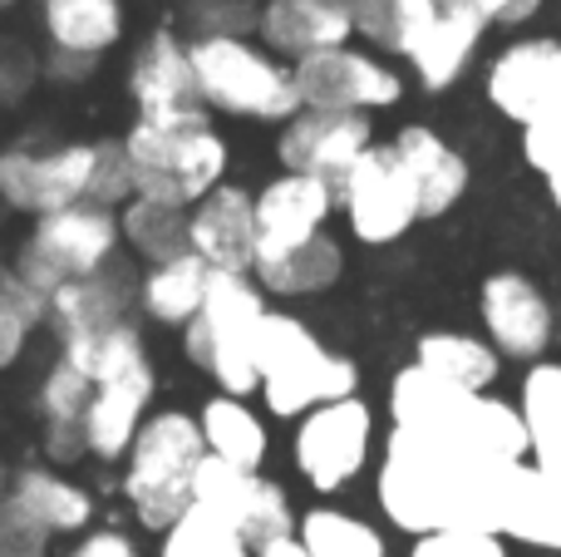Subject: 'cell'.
<instances>
[{
    "instance_id": "6da1fadb",
    "label": "cell",
    "mask_w": 561,
    "mask_h": 557,
    "mask_svg": "<svg viewBox=\"0 0 561 557\" xmlns=\"http://www.w3.org/2000/svg\"><path fill=\"white\" fill-rule=\"evenodd\" d=\"M507 469L473 459L454 444H438L428 434L389 430L375 464V503L389 528L409 538L444 528L497 533V493H503Z\"/></svg>"
},
{
    "instance_id": "7a4b0ae2",
    "label": "cell",
    "mask_w": 561,
    "mask_h": 557,
    "mask_svg": "<svg viewBox=\"0 0 561 557\" xmlns=\"http://www.w3.org/2000/svg\"><path fill=\"white\" fill-rule=\"evenodd\" d=\"M389 430L428 434L438 444L473 454L483 464H523L527 459V424L523 410L503 395H468L458 385L428 375L424 365L409 361L389 380Z\"/></svg>"
},
{
    "instance_id": "3957f363",
    "label": "cell",
    "mask_w": 561,
    "mask_h": 557,
    "mask_svg": "<svg viewBox=\"0 0 561 557\" xmlns=\"http://www.w3.org/2000/svg\"><path fill=\"white\" fill-rule=\"evenodd\" d=\"M134 197H158L193 213L232 173V144L207 109L178 118H134L124 128Z\"/></svg>"
},
{
    "instance_id": "277c9868",
    "label": "cell",
    "mask_w": 561,
    "mask_h": 557,
    "mask_svg": "<svg viewBox=\"0 0 561 557\" xmlns=\"http://www.w3.org/2000/svg\"><path fill=\"white\" fill-rule=\"evenodd\" d=\"M207 459L193 410L163 405L144 420L128 459L118 464V493L144 533H168L197 503V469Z\"/></svg>"
},
{
    "instance_id": "5b68a950",
    "label": "cell",
    "mask_w": 561,
    "mask_h": 557,
    "mask_svg": "<svg viewBox=\"0 0 561 557\" xmlns=\"http://www.w3.org/2000/svg\"><path fill=\"white\" fill-rule=\"evenodd\" d=\"M187 55H193L197 99L207 114L276 128L300 114L296 65L276 59L256 35H193Z\"/></svg>"
},
{
    "instance_id": "8992f818",
    "label": "cell",
    "mask_w": 561,
    "mask_h": 557,
    "mask_svg": "<svg viewBox=\"0 0 561 557\" xmlns=\"http://www.w3.org/2000/svg\"><path fill=\"white\" fill-rule=\"evenodd\" d=\"M256 371H262V385H256V400L272 420H290L320 410V405H335L359 395V365L350 355L330 351L316 331H310L300 316L272 306L262 326V345H256Z\"/></svg>"
},
{
    "instance_id": "52a82bcc",
    "label": "cell",
    "mask_w": 561,
    "mask_h": 557,
    "mask_svg": "<svg viewBox=\"0 0 561 557\" xmlns=\"http://www.w3.org/2000/svg\"><path fill=\"white\" fill-rule=\"evenodd\" d=\"M266 316H272V296L256 286L252 272H213L203 311L183 331L187 365L203 371L217 385V395L252 400L256 385H262L256 345H262Z\"/></svg>"
},
{
    "instance_id": "ba28073f",
    "label": "cell",
    "mask_w": 561,
    "mask_h": 557,
    "mask_svg": "<svg viewBox=\"0 0 561 557\" xmlns=\"http://www.w3.org/2000/svg\"><path fill=\"white\" fill-rule=\"evenodd\" d=\"M94 489L75 474L55 469L45 459H30L10 469L5 503H0V543L20 557H49L55 543H75L94 528Z\"/></svg>"
},
{
    "instance_id": "9c48e42d",
    "label": "cell",
    "mask_w": 561,
    "mask_h": 557,
    "mask_svg": "<svg viewBox=\"0 0 561 557\" xmlns=\"http://www.w3.org/2000/svg\"><path fill=\"white\" fill-rule=\"evenodd\" d=\"M118 257H124L118 213L94 207V203H75V207H59V213L35 217L30 232L20 237L10 266L49 302V292H59V286L75 282V276L104 272V266L118 262Z\"/></svg>"
},
{
    "instance_id": "30bf717a",
    "label": "cell",
    "mask_w": 561,
    "mask_h": 557,
    "mask_svg": "<svg viewBox=\"0 0 561 557\" xmlns=\"http://www.w3.org/2000/svg\"><path fill=\"white\" fill-rule=\"evenodd\" d=\"M375 440H379V420L365 395L320 405V410L300 414L296 430H290V469L300 474V484L310 493L330 499V493H345L369 469Z\"/></svg>"
},
{
    "instance_id": "8fae6325",
    "label": "cell",
    "mask_w": 561,
    "mask_h": 557,
    "mask_svg": "<svg viewBox=\"0 0 561 557\" xmlns=\"http://www.w3.org/2000/svg\"><path fill=\"white\" fill-rule=\"evenodd\" d=\"M99 138L75 144H10L0 148V207L20 217H45L94 197Z\"/></svg>"
},
{
    "instance_id": "7c38bea8",
    "label": "cell",
    "mask_w": 561,
    "mask_h": 557,
    "mask_svg": "<svg viewBox=\"0 0 561 557\" xmlns=\"http://www.w3.org/2000/svg\"><path fill=\"white\" fill-rule=\"evenodd\" d=\"M335 203H340V217H345L350 237L365 247H394L399 237H409V227L424 223V217H419L414 178L404 173L394 144L369 148L335 183Z\"/></svg>"
},
{
    "instance_id": "4fadbf2b",
    "label": "cell",
    "mask_w": 561,
    "mask_h": 557,
    "mask_svg": "<svg viewBox=\"0 0 561 557\" xmlns=\"http://www.w3.org/2000/svg\"><path fill=\"white\" fill-rule=\"evenodd\" d=\"M300 109H335V114H385L404 99V75L369 45H340L296 65Z\"/></svg>"
},
{
    "instance_id": "5bb4252c",
    "label": "cell",
    "mask_w": 561,
    "mask_h": 557,
    "mask_svg": "<svg viewBox=\"0 0 561 557\" xmlns=\"http://www.w3.org/2000/svg\"><path fill=\"white\" fill-rule=\"evenodd\" d=\"M197 509L232 523L252 543V553L276 538H296V519H300L290 509L286 484H276L272 474L232 469L222 459H203V469H197Z\"/></svg>"
},
{
    "instance_id": "9a60e30c",
    "label": "cell",
    "mask_w": 561,
    "mask_h": 557,
    "mask_svg": "<svg viewBox=\"0 0 561 557\" xmlns=\"http://www.w3.org/2000/svg\"><path fill=\"white\" fill-rule=\"evenodd\" d=\"M375 118L335 114V109H300L276 128V158L286 173H310L340 183L359 158L375 148Z\"/></svg>"
},
{
    "instance_id": "2e32d148",
    "label": "cell",
    "mask_w": 561,
    "mask_h": 557,
    "mask_svg": "<svg viewBox=\"0 0 561 557\" xmlns=\"http://www.w3.org/2000/svg\"><path fill=\"white\" fill-rule=\"evenodd\" d=\"M488 104L517 128L537 124L542 114L561 109V39L552 35H527L507 39L493 59H488Z\"/></svg>"
},
{
    "instance_id": "e0dca14e",
    "label": "cell",
    "mask_w": 561,
    "mask_h": 557,
    "mask_svg": "<svg viewBox=\"0 0 561 557\" xmlns=\"http://www.w3.org/2000/svg\"><path fill=\"white\" fill-rule=\"evenodd\" d=\"M340 213L335 183L310 173H286L266 178L256 187V262L286 257L296 247H306L310 237L330 232V217Z\"/></svg>"
},
{
    "instance_id": "ac0fdd59",
    "label": "cell",
    "mask_w": 561,
    "mask_h": 557,
    "mask_svg": "<svg viewBox=\"0 0 561 557\" xmlns=\"http://www.w3.org/2000/svg\"><path fill=\"white\" fill-rule=\"evenodd\" d=\"M478 321H483L488 341L503 361L537 365L547 355L557 336L552 302L542 296V286L523 272H493L478 292Z\"/></svg>"
},
{
    "instance_id": "d6986e66",
    "label": "cell",
    "mask_w": 561,
    "mask_h": 557,
    "mask_svg": "<svg viewBox=\"0 0 561 557\" xmlns=\"http://www.w3.org/2000/svg\"><path fill=\"white\" fill-rule=\"evenodd\" d=\"M138 321V266L134 257H118L108 262L104 272L94 276H75L59 292H49V326L45 331L55 336L59 345L79 341V336L108 331V326Z\"/></svg>"
},
{
    "instance_id": "ffe728a7",
    "label": "cell",
    "mask_w": 561,
    "mask_h": 557,
    "mask_svg": "<svg viewBox=\"0 0 561 557\" xmlns=\"http://www.w3.org/2000/svg\"><path fill=\"white\" fill-rule=\"evenodd\" d=\"M128 99H134L138 118H178L203 109L187 35H178L173 25H158L138 39L134 59H128Z\"/></svg>"
},
{
    "instance_id": "44dd1931",
    "label": "cell",
    "mask_w": 561,
    "mask_h": 557,
    "mask_svg": "<svg viewBox=\"0 0 561 557\" xmlns=\"http://www.w3.org/2000/svg\"><path fill=\"white\" fill-rule=\"evenodd\" d=\"M252 35L276 59L300 65L310 55L355 45V10L340 5V0H262Z\"/></svg>"
},
{
    "instance_id": "7402d4cb",
    "label": "cell",
    "mask_w": 561,
    "mask_h": 557,
    "mask_svg": "<svg viewBox=\"0 0 561 557\" xmlns=\"http://www.w3.org/2000/svg\"><path fill=\"white\" fill-rule=\"evenodd\" d=\"M187 247L213 272H252L256 266V193L222 183L187 213Z\"/></svg>"
},
{
    "instance_id": "603a6c76",
    "label": "cell",
    "mask_w": 561,
    "mask_h": 557,
    "mask_svg": "<svg viewBox=\"0 0 561 557\" xmlns=\"http://www.w3.org/2000/svg\"><path fill=\"white\" fill-rule=\"evenodd\" d=\"M94 400V385H89L84 371L65 361V355H49V365L39 371L35 385V414H39V454L55 469H75V464L89 459L84 450V410Z\"/></svg>"
},
{
    "instance_id": "cb8c5ba5",
    "label": "cell",
    "mask_w": 561,
    "mask_h": 557,
    "mask_svg": "<svg viewBox=\"0 0 561 557\" xmlns=\"http://www.w3.org/2000/svg\"><path fill=\"white\" fill-rule=\"evenodd\" d=\"M153 395H158V371L138 375H124V380H108V385H94V400L84 410V450L94 464L104 469H118L134 450L138 430L144 420L153 414Z\"/></svg>"
},
{
    "instance_id": "d4e9b609",
    "label": "cell",
    "mask_w": 561,
    "mask_h": 557,
    "mask_svg": "<svg viewBox=\"0 0 561 557\" xmlns=\"http://www.w3.org/2000/svg\"><path fill=\"white\" fill-rule=\"evenodd\" d=\"M35 20L45 55L104 65L128 35V0H35Z\"/></svg>"
},
{
    "instance_id": "484cf974",
    "label": "cell",
    "mask_w": 561,
    "mask_h": 557,
    "mask_svg": "<svg viewBox=\"0 0 561 557\" xmlns=\"http://www.w3.org/2000/svg\"><path fill=\"white\" fill-rule=\"evenodd\" d=\"M394 154L399 163H404V173L414 178V193H419V217L424 223H434V217L454 213L458 203H463L468 193V158L458 154L454 144H448L438 128L428 124H404L394 138Z\"/></svg>"
},
{
    "instance_id": "4316f807",
    "label": "cell",
    "mask_w": 561,
    "mask_h": 557,
    "mask_svg": "<svg viewBox=\"0 0 561 557\" xmlns=\"http://www.w3.org/2000/svg\"><path fill=\"white\" fill-rule=\"evenodd\" d=\"M483 35H488V20L468 0H448L434 25L419 35V45L409 49V69H414L419 89H428V94L454 89L468 75V65L478 59V49H483Z\"/></svg>"
},
{
    "instance_id": "83f0119b",
    "label": "cell",
    "mask_w": 561,
    "mask_h": 557,
    "mask_svg": "<svg viewBox=\"0 0 561 557\" xmlns=\"http://www.w3.org/2000/svg\"><path fill=\"white\" fill-rule=\"evenodd\" d=\"M497 533L507 543L561 553V484H552L527 459L513 464L503 474V493H497Z\"/></svg>"
},
{
    "instance_id": "f1b7e54d",
    "label": "cell",
    "mask_w": 561,
    "mask_h": 557,
    "mask_svg": "<svg viewBox=\"0 0 561 557\" xmlns=\"http://www.w3.org/2000/svg\"><path fill=\"white\" fill-rule=\"evenodd\" d=\"M197 430H203L207 459H222L232 469H252L266 474V459H272V424L242 395H207L197 405Z\"/></svg>"
},
{
    "instance_id": "f546056e",
    "label": "cell",
    "mask_w": 561,
    "mask_h": 557,
    "mask_svg": "<svg viewBox=\"0 0 561 557\" xmlns=\"http://www.w3.org/2000/svg\"><path fill=\"white\" fill-rule=\"evenodd\" d=\"M207 286H213V266L193 252L158 266H138V321L163 326V331H187L207 302Z\"/></svg>"
},
{
    "instance_id": "4dcf8cb0",
    "label": "cell",
    "mask_w": 561,
    "mask_h": 557,
    "mask_svg": "<svg viewBox=\"0 0 561 557\" xmlns=\"http://www.w3.org/2000/svg\"><path fill=\"white\" fill-rule=\"evenodd\" d=\"M252 276L272 302H310V296H325L345 276V247H340V237L320 232L296 252L256 262Z\"/></svg>"
},
{
    "instance_id": "1f68e13d",
    "label": "cell",
    "mask_w": 561,
    "mask_h": 557,
    "mask_svg": "<svg viewBox=\"0 0 561 557\" xmlns=\"http://www.w3.org/2000/svg\"><path fill=\"white\" fill-rule=\"evenodd\" d=\"M414 365L468 395H493L497 375H503V355L493 351V341L468 331H424L414 341Z\"/></svg>"
},
{
    "instance_id": "d6a6232c",
    "label": "cell",
    "mask_w": 561,
    "mask_h": 557,
    "mask_svg": "<svg viewBox=\"0 0 561 557\" xmlns=\"http://www.w3.org/2000/svg\"><path fill=\"white\" fill-rule=\"evenodd\" d=\"M517 410L527 424V464L542 469L552 484H561V365L537 361L527 365Z\"/></svg>"
},
{
    "instance_id": "836d02e7",
    "label": "cell",
    "mask_w": 561,
    "mask_h": 557,
    "mask_svg": "<svg viewBox=\"0 0 561 557\" xmlns=\"http://www.w3.org/2000/svg\"><path fill=\"white\" fill-rule=\"evenodd\" d=\"M118 232H124V252L138 266H158L193 252L187 247V207L158 203V197H134L118 207Z\"/></svg>"
},
{
    "instance_id": "e575fe53",
    "label": "cell",
    "mask_w": 561,
    "mask_h": 557,
    "mask_svg": "<svg viewBox=\"0 0 561 557\" xmlns=\"http://www.w3.org/2000/svg\"><path fill=\"white\" fill-rule=\"evenodd\" d=\"M296 543L310 557H389L385 528L369 519L340 509V503H316L296 519Z\"/></svg>"
},
{
    "instance_id": "d590c367",
    "label": "cell",
    "mask_w": 561,
    "mask_h": 557,
    "mask_svg": "<svg viewBox=\"0 0 561 557\" xmlns=\"http://www.w3.org/2000/svg\"><path fill=\"white\" fill-rule=\"evenodd\" d=\"M59 355H65L75 371H84L89 385L124 380V375H138V371H148V365H153L148 341H144V326H138V321H124V326H108V331L65 341V345H59Z\"/></svg>"
},
{
    "instance_id": "8d00e7d4",
    "label": "cell",
    "mask_w": 561,
    "mask_h": 557,
    "mask_svg": "<svg viewBox=\"0 0 561 557\" xmlns=\"http://www.w3.org/2000/svg\"><path fill=\"white\" fill-rule=\"evenodd\" d=\"M448 0H365L355 5V39H365L379 55L409 59V49L419 45L428 25L438 20Z\"/></svg>"
},
{
    "instance_id": "74e56055",
    "label": "cell",
    "mask_w": 561,
    "mask_h": 557,
    "mask_svg": "<svg viewBox=\"0 0 561 557\" xmlns=\"http://www.w3.org/2000/svg\"><path fill=\"white\" fill-rule=\"evenodd\" d=\"M45 326H49V302L10 262H0V375L25 361L30 341Z\"/></svg>"
},
{
    "instance_id": "f35d334b",
    "label": "cell",
    "mask_w": 561,
    "mask_h": 557,
    "mask_svg": "<svg viewBox=\"0 0 561 557\" xmlns=\"http://www.w3.org/2000/svg\"><path fill=\"white\" fill-rule=\"evenodd\" d=\"M153 557H252V543L207 509H187L168 533H158Z\"/></svg>"
},
{
    "instance_id": "ab89813d",
    "label": "cell",
    "mask_w": 561,
    "mask_h": 557,
    "mask_svg": "<svg viewBox=\"0 0 561 557\" xmlns=\"http://www.w3.org/2000/svg\"><path fill=\"white\" fill-rule=\"evenodd\" d=\"M262 0H183L187 39L193 35H252Z\"/></svg>"
},
{
    "instance_id": "60d3db41",
    "label": "cell",
    "mask_w": 561,
    "mask_h": 557,
    "mask_svg": "<svg viewBox=\"0 0 561 557\" xmlns=\"http://www.w3.org/2000/svg\"><path fill=\"white\" fill-rule=\"evenodd\" d=\"M409 557H513V553H507L503 533L444 528V533H424V538L409 543Z\"/></svg>"
},
{
    "instance_id": "b9f144b4",
    "label": "cell",
    "mask_w": 561,
    "mask_h": 557,
    "mask_svg": "<svg viewBox=\"0 0 561 557\" xmlns=\"http://www.w3.org/2000/svg\"><path fill=\"white\" fill-rule=\"evenodd\" d=\"M39 79H45V55H35L20 35H0V109L20 104Z\"/></svg>"
},
{
    "instance_id": "7bdbcfd3",
    "label": "cell",
    "mask_w": 561,
    "mask_h": 557,
    "mask_svg": "<svg viewBox=\"0 0 561 557\" xmlns=\"http://www.w3.org/2000/svg\"><path fill=\"white\" fill-rule=\"evenodd\" d=\"M59 557H148L134 528H118V523H94L89 533H79L75 543H65Z\"/></svg>"
},
{
    "instance_id": "ee69618b",
    "label": "cell",
    "mask_w": 561,
    "mask_h": 557,
    "mask_svg": "<svg viewBox=\"0 0 561 557\" xmlns=\"http://www.w3.org/2000/svg\"><path fill=\"white\" fill-rule=\"evenodd\" d=\"M523 158L542 178H552L561 168V109H552V114H542L537 124L523 128Z\"/></svg>"
},
{
    "instance_id": "f6af8a7d",
    "label": "cell",
    "mask_w": 561,
    "mask_h": 557,
    "mask_svg": "<svg viewBox=\"0 0 561 557\" xmlns=\"http://www.w3.org/2000/svg\"><path fill=\"white\" fill-rule=\"evenodd\" d=\"M468 5L488 20V30H493V25L517 30V25H527V20L542 10V0H468Z\"/></svg>"
},
{
    "instance_id": "bcb514c9",
    "label": "cell",
    "mask_w": 561,
    "mask_h": 557,
    "mask_svg": "<svg viewBox=\"0 0 561 557\" xmlns=\"http://www.w3.org/2000/svg\"><path fill=\"white\" fill-rule=\"evenodd\" d=\"M252 557H310V553L300 548L296 538H276V543H266V548H256Z\"/></svg>"
},
{
    "instance_id": "7dc6e473",
    "label": "cell",
    "mask_w": 561,
    "mask_h": 557,
    "mask_svg": "<svg viewBox=\"0 0 561 557\" xmlns=\"http://www.w3.org/2000/svg\"><path fill=\"white\" fill-rule=\"evenodd\" d=\"M547 197H552V207H557V213H561V168H557V173H552V178H547Z\"/></svg>"
},
{
    "instance_id": "c3c4849f",
    "label": "cell",
    "mask_w": 561,
    "mask_h": 557,
    "mask_svg": "<svg viewBox=\"0 0 561 557\" xmlns=\"http://www.w3.org/2000/svg\"><path fill=\"white\" fill-rule=\"evenodd\" d=\"M5 484H10V474H5V469H0V503H5Z\"/></svg>"
},
{
    "instance_id": "681fc988",
    "label": "cell",
    "mask_w": 561,
    "mask_h": 557,
    "mask_svg": "<svg viewBox=\"0 0 561 557\" xmlns=\"http://www.w3.org/2000/svg\"><path fill=\"white\" fill-rule=\"evenodd\" d=\"M20 5V0H0V15H5V10H15Z\"/></svg>"
},
{
    "instance_id": "f907efd6",
    "label": "cell",
    "mask_w": 561,
    "mask_h": 557,
    "mask_svg": "<svg viewBox=\"0 0 561 557\" xmlns=\"http://www.w3.org/2000/svg\"><path fill=\"white\" fill-rule=\"evenodd\" d=\"M340 5H350V10H355V5H365V0H340Z\"/></svg>"
},
{
    "instance_id": "816d5d0a",
    "label": "cell",
    "mask_w": 561,
    "mask_h": 557,
    "mask_svg": "<svg viewBox=\"0 0 561 557\" xmlns=\"http://www.w3.org/2000/svg\"><path fill=\"white\" fill-rule=\"evenodd\" d=\"M0 557H20V553H10V548H5V543H0Z\"/></svg>"
}]
</instances>
